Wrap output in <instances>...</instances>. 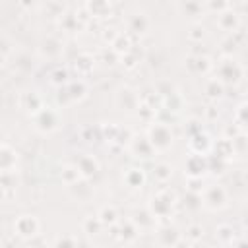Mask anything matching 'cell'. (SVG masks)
<instances>
[{"label": "cell", "mask_w": 248, "mask_h": 248, "mask_svg": "<svg viewBox=\"0 0 248 248\" xmlns=\"http://www.w3.org/2000/svg\"><path fill=\"white\" fill-rule=\"evenodd\" d=\"M145 138L149 140L151 147L157 151H167L170 145H172V130L167 122H153L149 128H147V134Z\"/></svg>", "instance_id": "cell-3"}, {"label": "cell", "mask_w": 248, "mask_h": 248, "mask_svg": "<svg viewBox=\"0 0 248 248\" xmlns=\"http://www.w3.org/2000/svg\"><path fill=\"white\" fill-rule=\"evenodd\" d=\"M217 25H219L223 31H227V33H234V31L238 29V25H240V17H238V14H236L232 8H229V10H225L223 14H219Z\"/></svg>", "instance_id": "cell-19"}, {"label": "cell", "mask_w": 248, "mask_h": 248, "mask_svg": "<svg viewBox=\"0 0 248 248\" xmlns=\"http://www.w3.org/2000/svg\"><path fill=\"white\" fill-rule=\"evenodd\" d=\"M62 52V41L56 37H46L41 43V54L46 58H58Z\"/></svg>", "instance_id": "cell-23"}, {"label": "cell", "mask_w": 248, "mask_h": 248, "mask_svg": "<svg viewBox=\"0 0 248 248\" xmlns=\"http://www.w3.org/2000/svg\"><path fill=\"white\" fill-rule=\"evenodd\" d=\"M138 234H140V231H138V227L128 219V221H124V223H120V232H118V238L120 240H124V242H134L136 238H138Z\"/></svg>", "instance_id": "cell-28"}, {"label": "cell", "mask_w": 248, "mask_h": 248, "mask_svg": "<svg viewBox=\"0 0 248 248\" xmlns=\"http://www.w3.org/2000/svg\"><path fill=\"white\" fill-rule=\"evenodd\" d=\"M83 8L89 12V16L103 17V16H107L110 12V2H87Z\"/></svg>", "instance_id": "cell-33"}, {"label": "cell", "mask_w": 248, "mask_h": 248, "mask_svg": "<svg viewBox=\"0 0 248 248\" xmlns=\"http://www.w3.org/2000/svg\"><path fill=\"white\" fill-rule=\"evenodd\" d=\"M128 25H130V31H134V33L141 35V33H145V31H147V27H149V19H147V16H145L143 12H138V14L130 16Z\"/></svg>", "instance_id": "cell-26"}, {"label": "cell", "mask_w": 248, "mask_h": 248, "mask_svg": "<svg viewBox=\"0 0 248 248\" xmlns=\"http://www.w3.org/2000/svg\"><path fill=\"white\" fill-rule=\"evenodd\" d=\"M97 217L101 219V223H103L105 227H114V225L118 223V211H116V207H112V205L101 207L99 213H97Z\"/></svg>", "instance_id": "cell-27"}, {"label": "cell", "mask_w": 248, "mask_h": 248, "mask_svg": "<svg viewBox=\"0 0 248 248\" xmlns=\"http://www.w3.org/2000/svg\"><path fill=\"white\" fill-rule=\"evenodd\" d=\"M101 134H103V138H105L108 143H120V145L130 143L132 138H134V134H132L130 128H124V126L114 124V122L103 124V126H101Z\"/></svg>", "instance_id": "cell-8"}, {"label": "cell", "mask_w": 248, "mask_h": 248, "mask_svg": "<svg viewBox=\"0 0 248 248\" xmlns=\"http://www.w3.org/2000/svg\"><path fill=\"white\" fill-rule=\"evenodd\" d=\"M186 174L188 178H202L207 170H209V157L207 155H198V153H190L186 159Z\"/></svg>", "instance_id": "cell-9"}, {"label": "cell", "mask_w": 248, "mask_h": 248, "mask_svg": "<svg viewBox=\"0 0 248 248\" xmlns=\"http://www.w3.org/2000/svg\"><path fill=\"white\" fill-rule=\"evenodd\" d=\"M10 54H12L10 39H8V37H2V39H0V56H2V64H8Z\"/></svg>", "instance_id": "cell-44"}, {"label": "cell", "mask_w": 248, "mask_h": 248, "mask_svg": "<svg viewBox=\"0 0 248 248\" xmlns=\"http://www.w3.org/2000/svg\"><path fill=\"white\" fill-rule=\"evenodd\" d=\"M229 203V194L221 184H211L205 186L202 192V207L209 209V211H219L223 207H227Z\"/></svg>", "instance_id": "cell-6"}, {"label": "cell", "mask_w": 248, "mask_h": 248, "mask_svg": "<svg viewBox=\"0 0 248 248\" xmlns=\"http://www.w3.org/2000/svg\"><path fill=\"white\" fill-rule=\"evenodd\" d=\"M157 236H159V242H161L165 248H174V246L178 244V240L182 238L180 232H178L174 227H170V225L161 227L159 232H157Z\"/></svg>", "instance_id": "cell-21"}, {"label": "cell", "mask_w": 248, "mask_h": 248, "mask_svg": "<svg viewBox=\"0 0 248 248\" xmlns=\"http://www.w3.org/2000/svg\"><path fill=\"white\" fill-rule=\"evenodd\" d=\"M223 93H225V83L223 81H219L217 78H211V79L205 81V95L209 99H221Z\"/></svg>", "instance_id": "cell-29"}, {"label": "cell", "mask_w": 248, "mask_h": 248, "mask_svg": "<svg viewBox=\"0 0 248 248\" xmlns=\"http://www.w3.org/2000/svg\"><path fill=\"white\" fill-rule=\"evenodd\" d=\"M163 107L169 108V110H174V112L180 110V107H182V95L178 91H174L172 95H169V97L163 99Z\"/></svg>", "instance_id": "cell-38"}, {"label": "cell", "mask_w": 248, "mask_h": 248, "mask_svg": "<svg viewBox=\"0 0 248 248\" xmlns=\"http://www.w3.org/2000/svg\"><path fill=\"white\" fill-rule=\"evenodd\" d=\"M85 97H87V83L83 79H70L66 85L58 87L56 103L60 107H68V105L83 101Z\"/></svg>", "instance_id": "cell-2"}, {"label": "cell", "mask_w": 248, "mask_h": 248, "mask_svg": "<svg viewBox=\"0 0 248 248\" xmlns=\"http://www.w3.org/2000/svg\"><path fill=\"white\" fill-rule=\"evenodd\" d=\"M76 167H78V170H79L81 178H83V180H89L91 176H95V174H97V170H99V161H97L93 155L83 153V155H79V157H78Z\"/></svg>", "instance_id": "cell-14"}, {"label": "cell", "mask_w": 248, "mask_h": 248, "mask_svg": "<svg viewBox=\"0 0 248 248\" xmlns=\"http://www.w3.org/2000/svg\"><path fill=\"white\" fill-rule=\"evenodd\" d=\"M78 246H79V242H78L76 236L62 234V236H58V238L54 240V246H52V248H78Z\"/></svg>", "instance_id": "cell-39"}, {"label": "cell", "mask_w": 248, "mask_h": 248, "mask_svg": "<svg viewBox=\"0 0 248 248\" xmlns=\"http://www.w3.org/2000/svg\"><path fill=\"white\" fill-rule=\"evenodd\" d=\"M130 221L138 227V231H140V232L149 231V229H153V227L157 225V219L151 215V211H149V209H136Z\"/></svg>", "instance_id": "cell-18"}, {"label": "cell", "mask_w": 248, "mask_h": 248, "mask_svg": "<svg viewBox=\"0 0 248 248\" xmlns=\"http://www.w3.org/2000/svg\"><path fill=\"white\" fill-rule=\"evenodd\" d=\"M242 221H244V225H246V227H248V211H246V213H244V217H242Z\"/></svg>", "instance_id": "cell-47"}, {"label": "cell", "mask_w": 248, "mask_h": 248, "mask_svg": "<svg viewBox=\"0 0 248 248\" xmlns=\"http://www.w3.org/2000/svg\"><path fill=\"white\" fill-rule=\"evenodd\" d=\"M188 145H190V151L192 153H198V155H207L209 151H211V147H213V141L209 140V136L205 134V132H196V134H192L190 136V141H188Z\"/></svg>", "instance_id": "cell-13"}, {"label": "cell", "mask_w": 248, "mask_h": 248, "mask_svg": "<svg viewBox=\"0 0 248 248\" xmlns=\"http://www.w3.org/2000/svg\"><path fill=\"white\" fill-rule=\"evenodd\" d=\"M17 161H19L17 151L10 143L4 141L0 145V172H16Z\"/></svg>", "instance_id": "cell-12"}, {"label": "cell", "mask_w": 248, "mask_h": 248, "mask_svg": "<svg viewBox=\"0 0 248 248\" xmlns=\"http://www.w3.org/2000/svg\"><path fill=\"white\" fill-rule=\"evenodd\" d=\"M122 180L126 182L128 188H134V190L143 188V184H145V170L141 167H130V169H126L122 172Z\"/></svg>", "instance_id": "cell-17"}, {"label": "cell", "mask_w": 248, "mask_h": 248, "mask_svg": "<svg viewBox=\"0 0 248 248\" xmlns=\"http://www.w3.org/2000/svg\"><path fill=\"white\" fill-rule=\"evenodd\" d=\"M203 4H200V2H182V4H178V10H182L184 14L188 12L190 16H200V12H203Z\"/></svg>", "instance_id": "cell-42"}, {"label": "cell", "mask_w": 248, "mask_h": 248, "mask_svg": "<svg viewBox=\"0 0 248 248\" xmlns=\"http://www.w3.org/2000/svg\"><path fill=\"white\" fill-rule=\"evenodd\" d=\"M186 68H188L192 74H209V72L213 70V62L209 60V56L196 54V56H188Z\"/></svg>", "instance_id": "cell-15"}, {"label": "cell", "mask_w": 248, "mask_h": 248, "mask_svg": "<svg viewBox=\"0 0 248 248\" xmlns=\"http://www.w3.org/2000/svg\"><path fill=\"white\" fill-rule=\"evenodd\" d=\"M234 118H236V124L238 126H246L248 124V103H240L234 110Z\"/></svg>", "instance_id": "cell-41"}, {"label": "cell", "mask_w": 248, "mask_h": 248, "mask_svg": "<svg viewBox=\"0 0 248 248\" xmlns=\"http://www.w3.org/2000/svg\"><path fill=\"white\" fill-rule=\"evenodd\" d=\"M176 203V194L170 188H161L157 194H153L149 198V205L147 209L151 211V215L157 219V223L161 227L170 225V215H172V207Z\"/></svg>", "instance_id": "cell-1"}, {"label": "cell", "mask_w": 248, "mask_h": 248, "mask_svg": "<svg viewBox=\"0 0 248 248\" xmlns=\"http://www.w3.org/2000/svg\"><path fill=\"white\" fill-rule=\"evenodd\" d=\"M19 107L31 116L35 118L43 108H45V103H43V97L37 93V91H25L19 95Z\"/></svg>", "instance_id": "cell-10"}, {"label": "cell", "mask_w": 248, "mask_h": 248, "mask_svg": "<svg viewBox=\"0 0 248 248\" xmlns=\"http://www.w3.org/2000/svg\"><path fill=\"white\" fill-rule=\"evenodd\" d=\"M110 48L122 58V56H126V54H130L132 52V39H130V35L128 33H120L116 39H114V43L110 45Z\"/></svg>", "instance_id": "cell-24"}, {"label": "cell", "mask_w": 248, "mask_h": 248, "mask_svg": "<svg viewBox=\"0 0 248 248\" xmlns=\"http://www.w3.org/2000/svg\"><path fill=\"white\" fill-rule=\"evenodd\" d=\"M116 105H118L122 110H136V108H140L141 101H140V95H138L132 87L124 85V87H120L118 93H116Z\"/></svg>", "instance_id": "cell-11"}, {"label": "cell", "mask_w": 248, "mask_h": 248, "mask_svg": "<svg viewBox=\"0 0 248 248\" xmlns=\"http://www.w3.org/2000/svg\"><path fill=\"white\" fill-rule=\"evenodd\" d=\"M211 151H213V157H217V159H221V161H225V163H227L229 159H232V157H234L232 140L221 138V140L213 141V147H211Z\"/></svg>", "instance_id": "cell-20"}, {"label": "cell", "mask_w": 248, "mask_h": 248, "mask_svg": "<svg viewBox=\"0 0 248 248\" xmlns=\"http://www.w3.org/2000/svg\"><path fill=\"white\" fill-rule=\"evenodd\" d=\"M70 194H72V198H76L78 202H87L89 196H91V188L87 186V180H81V182L70 186Z\"/></svg>", "instance_id": "cell-31"}, {"label": "cell", "mask_w": 248, "mask_h": 248, "mask_svg": "<svg viewBox=\"0 0 248 248\" xmlns=\"http://www.w3.org/2000/svg\"><path fill=\"white\" fill-rule=\"evenodd\" d=\"M202 234H203V229H202V225H190L188 229H186V238L190 240V242H198V240H202Z\"/></svg>", "instance_id": "cell-43"}, {"label": "cell", "mask_w": 248, "mask_h": 248, "mask_svg": "<svg viewBox=\"0 0 248 248\" xmlns=\"http://www.w3.org/2000/svg\"><path fill=\"white\" fill-rule=\"evenodd\" d=\"M41 231V223L35 215H29V213H23L19 217H16L14 221V234L19 236L21 240H31L39 234Z\"/></svg>", "instance_id": "cell-7"}, {"label": "cell", "mask_w": 248, "mask_h": 248, "mask_svg": "<svg viewBox=\"0 0 248 248\" xmlns=\"http://www.w3.org/2000/svg\"><path fill=\"white\" fill-rule=\"evenodd\" d=\"M215 78L219 79V81H223L225 85H236L240 79H242V76H244V70H242V66L234 60V58H231V56H225L219 64H217V68H215Z\"/></svg>", "instance_id": "cell-4"}, {"label": "cell", "mask_w": 248, "mask_h": 248, "mask_svg": "<svg viewBox=\"0 0 248 248\" xmlns=\"http://www.w3.org/2000/svg\"><path fill=\"white\" fill-rule=\"evenodd\" d=\"M128 147H130V153H132L134 157H141V159H147V157H151V155L155 153V149L151 147V143H149L147 138H138V136H134L132 141L128 143Z\"/></svg>", "instance_id": "cell-16"}, {"label": "cell", "mask_w": 248, "mask_h": 248, "mask_svg": "<svg viewBox=\"0 0 248 248\" xmlns=\"http://www.w3.org/2000/svg\"><path fill=\"white\" fill-rule=\"evenodd\" d=\"M120 60H122V64H124V66H126L128 70H132V68H134V66L138 64V62H136V56H134L132 52H130V54H126V56H122Z\"/></svg>", "instance_id": "cell-45"}, {"label": "cell", "mask_w": 248, "mask_h": 248, "mask_svg": "<svg viewBox=\"0 0 248 248\" xmlns=\"http://www.w3.org/2000/svg\"><path fill=\"white\" fill-rule=\"evenodd\" d=\"M60 178H62V182H64L68 188L83 180L76 165H64V167H62V170H60Z\"/></svg>", "instance_id": "cell-25"}, {"label": "cell", "mask_w": 248, "mask_h": 248, "mask_svg": "<svg viewBox=\"0 0 248 248\" xmlns=\"http://www.w3.org/2000/svg\"><path fill=\"white\" fill-rule=\"evenodd\" d=\"M74 72L79 76V78H85V76H89L91 72H93V66H95V60H93V56L91 54H78V58L74 60Z\"/></svg>", "instance_id": "cell-22"}, {"label": "cell", "mask_w": 248, "mask_h": 248, "mask_svg": "<svg viewBox=\"0 0 248 248\" xmlns=\"http://www.w3.org/2000/svg\"><path fill=\"white\" fill-rule=\"evenodd\" d=\"M215 238H217L221 244L229 246V244H232V242L236 240V236H234V229H232L231 225H219V227L215 229Z\"/></svg>", "instance_id": "cell-30"}, {"label": "cell", "mask_w": 248, "mask_h": 248, "mask_svg": "<svg viewBox=\"0 0 248 248\" xmlns=\"http://www.w3.org/2000/svg\"><path fill=\"white\" fill-rule=\"evenodd\" d=\"M58 23H60L62 31H76L79 27L78 16H72V14H64L62 17H58Z\"/></svg>", "instance_id": "cell-37"}, {"label": "cell", "mask_w": 248, "mask_h": 248, "mask_svg": "<svg viewBox=\"0 0 248 248\" xmlns=\"http://www.w3.org/2000/svg\"><path fill=\"white\" fill-rule=\"evenodd\" d=\"M35 130L39 134H52L62 126V112L52 107H45L35 118Z\"/></svg>", "instance_id": "cell-5"}, {"label": "cell", "mask_w": 248, "mask_h": 248, "mask_svg": "<svg viewBox=\"0 0 248 248\" xmlns=\"http://www.w3.org/2000/svg\"><path fill=\"white\" fill-rule=\"evenodd\" d=\"M70 72L66 70V68H62V66H56L52 72H50V83H54L56 87H62V85H66L70 79Z\"/></svg>", "instance_id": "cell-34"}, {"label": "cell", "mask_w": 248, "mask_h": 248, "mask_svg": "<svg viewBox=\"0 0 248 248\" xmlns=\"http://www.w3.org/2000/svg\"><path fill=\"white\" fill-rule=\"evenodd\" d=\"M81 227H83V232H87L89 236H95V234H99L101 232V229L105 227L103 223H101V219L95 215H87L85 219H83V223H81Z\"/></svg>", "instance_id": "cell-32"}, {"label": "cell", "mask_w": 248, "mask_h": 248, "mask_svg": "<svg viewBox=\"0 0 248 248\" xmlns=\"http://www.w3.org/2000/svg\"><path fill=\"white\" fill-rule=\"evenodd\" d=\"M232 248H248V238H238L234 240V246Z\"/></svg>", "instance_id": "cell-46"}, {"label": "cell", "mask_w": 248, "mask_h": 248, "mask_svg": "<svg viewBox=\"0 0 248 248\" xmlns=\"http://www.w3.org/2000/svg\"><path fill=\"white\" fill-rule=\"evenodd\" d=\"M203 37H205V27L202 23H192L190 29H188V39L192 43H200Z\"/></svg>", "instance_id": "cell-40"}, {"label": "cell", "mask_w": 248, "mask_h": 248, "mask_svg": "<svg viewBox=\"0 0 248 248\" xmlns=\"http://www.w3.org/2000/svg\"><path fill=\"white\" fill-rule=\"evenodd\" d=\"M232 147H234V155H248V134L240 132L232 140Z\"/></svg>", "instance_id": "cell-36"}, {"label": "cell", "mask_w": 248, "mask_h": 248, "mask_svg": "<svg viewBox=\"0 0 248 248\" xmlns=\"http://www.w3.org/2000/svg\"><path fill=\"white\" fill-rule=\"evenodd\" d=\"M153 176L157 182H167L172 176V167L169 163H157L153 169Z\"/></svg>", "instance_id": "cell-35"}]
</instances>
